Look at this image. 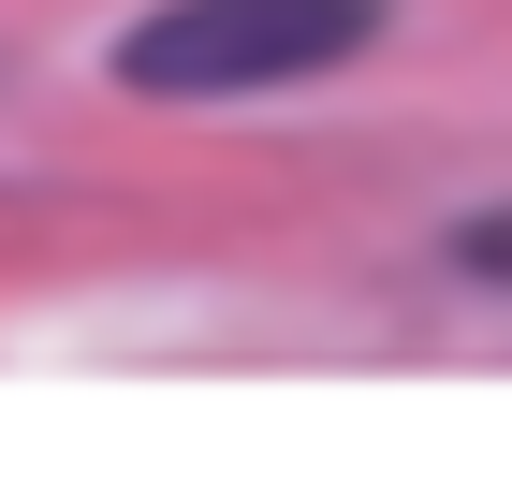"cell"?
Returning a JSON list of instances; mask_svg holds the SVG:
<instances>
[{
  "mask_svg": "<svg viewBox=\"0 0 512 483\" xmlns=\"http://www.w3.org/2000/svg\"><path fill=\"white\" fill-rule=\"evenodd\" d=\"M381 0H161L118 30V88L147 103H249V88H308L366 59Z\"/></svg>",
  "mask_w": 512,
  "mask_h": 483,
  "instance_id": "obj_1",
  "label": "cell"
},
{
  "mask_svg": "<svg viewBox=\"0 0 512 483\" xmlns=\"http://www.w3.org/2000/svg\"><path fill=\"white\" fill-rule=\"evenodd\" d=\"M454 279L512 293V205H498V220H454Z\"/></svg>",
  "mask_w": 512,
  "mask_h": 483,
  "instance_id": "obj_2",
  "label": "cell"
}]
</instances>
